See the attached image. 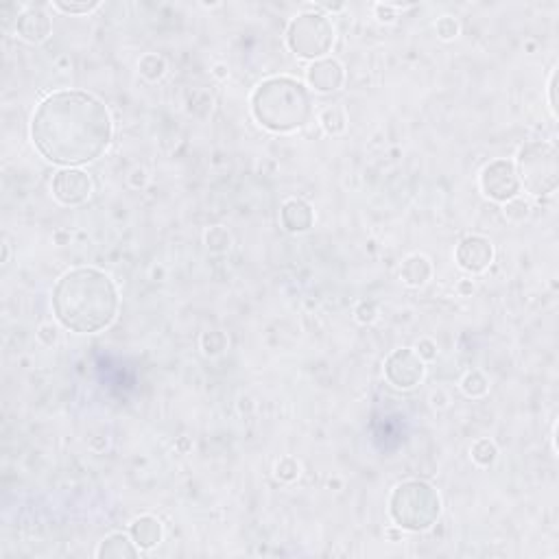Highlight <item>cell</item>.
I'll return each mask as SVG.
<instances>
[{
    "instance_id": "obj_1",
    "label": "cell",
    "mask_w": 559,
    "mask_h": 559,
    "mask_svg": "<svg viewBox=\"0 0 559 559\" xmlns=\"http://www.w3.org/2000/svg\"><path fill=\"white\" fill-rule=\"evenodd\" d=\"M112 118L103 101L84 90H59L37 105L31 140L48 162L74 169L90 164L112 143Z\"/></svg>"
},
{
    "instance_id": "obj_2",
    "label": "cell",
    "mask_w": 559,
    "mask_h": 559,
    "mask_svg": "<svg viewBox=\"0 0 559 559\" xmlns=\"http://www.w3.org/2000/svg\"><path fill=\"white\" fill-rule=\"evenodd\" d=\"M118 289L112 277L94 267L66 271L53 289L57 322L77 334H94L110 328L118 315Z\"/></svg>"
},
{
    "instance_id": "obj_3",
    "label": "cell",
    "mask_w": 559,
    "mask_h": 559,
    "mask_svg": "<svg viewBox=\"0 0 559 559\" xmlns=\"http://www.w3.org/2000/svg\"><path fill=\"white\" fill-rule=\"evenodd\" d=\"M251 114L273 133H289L310 121L308 88L293 77H269L251 94Z\"/></svg>"
},
{
    "instance_id": "obj_4",
    "label": "cell",
    "mask_w": 559,
    "mask_h": 559,
    "mask_svg": "<svg viewBox=\"0 0 559 559\" xmlns=\"http://www.w3.org/2000/svg\"><path fill=\"white\" fill-rule=\"evenodd\" d=\"M389 513L402 531H426L442 513V498L426 481H405L391 492Z\"/></svg>"
},
{
    "instance_id": "obj_5",
    "label": "cell",
    "mask_w": 559,
    "mask_h": 559,
    "mask_svg": "<svg viewBox=\"0 0 559 559\" xmlns=\"http://www.w3.org/2000/svg\"><path fill=\"white\" fill-rule=\"evenodd\" d=\"M518 179L520 186L533 197H544L559 186V162L557 151L548 143H529L518 153Z\"/></svg>"
},
{
    "instance_id": "obj_6",
    "label": "cell",
    "mask_w": 559,
    "mask_h": 559,
    "mask_svg": "<svg viewBox=\"0 0 559 559\" xmlns=\"http://www.w3.org/2000/svg\"><path fill=\"white\" fill-rule=\"evenodd\" d=\"M287 44L302 59H324L334 44V25L322 11L299 13L287 29Z\"/></svg>"
},
{
    "instance_id": "obj_7",
    "label": "cell",
    "mask_w": 559,
    "mask_h": 559,
    "mask_svg": "<svg viewBox=\"0 0 559 559\" xmlns=\"http://www.w3.org/2000/svg\"><path fill=\"white\" fill-rule=\"evenodd\" d=\"M478 184L487 199L498 204H507L509 199L520 195V179H518L515 164L509 159H494L487 166H483L478 175Z\"/></svg>"
},
{
    "instance_id": "obj_8",
    "label": "cell",
    "mask_w": 559,
    "mask_h": 559,
    "mask_svg": "<svg viewBox=\"0 0 559 559\" xmlns=\"http://www.w3.org/2000/svg\"><path fill=\"white\" fill-rule=\"evenodd\" d=\"M424 361L415 350H393L385 361V378L395 389H413L424 378Z\"/></svg>"
},
{
    "instance_id": "obj_9",
    "label": "cell",
    "mask_w": 559,
    "mask_h": 559,
    "mask_svg": "<svg viewBox=\"0 0 559 559\" xmlns=\"http://www.w3.org/2000/svg\"><path fill=\"white\" fill-rule=\"evenodd\" d=\"M51 188L62 206H81L92 195V179L81 169H62L55 173Z\"/></svg>"
},
{
    "instance_id": "obj_10",
    "label": "cell",
    "mask_w": 559,
    "mask_h": 559,
    "mask_svg": "<svg viewBox=\"0 0 559 559\" xmlns=\"http://www.w3.org/2000/svg\"><path fill=\"white\" fill-rule=\"evenodd\" d=\"M454 258H456L459 267H461L463 271L481 273L494 261V245L489 243V238L472 234V236H466L463 241L459 243V247L454 251Z\"/></svg>"
},
{
    "instance_id": "obj_11",
    "label": "cell",
    "mask_w": 559,
    "mask_h": 559,
    "mask_svg": "<svg viewBox=\"0 0 559 559\" xmlns=\"http://www.w3.org/2000/svg\"><path fill=\"white\" fill-rule=\"evenodd\" d=\"M306 81L315 92H336L346 81V68L341 62H336L332 57H324L313 62L306 70Z\"/></svg>"
},
{
    "instance_id": "obj_12",
    "label": "cell",
    "mask_w": 559,
    "mask_h": 559,
    "mask_svg": "<svg viewBox=\"0 0 559 559\" xmlns=\"http://www.w3.org/2000/svg\"><path fill=\"white\" fill-rule=\"evenodd\" d=\"M53 31V22L42 7H27L15 18V33L29 44H42Z\"/></svg>"
},
{
    "instance_id": "obj_13",
    "label": "cell",
    "mask_w": 559,
    "mask_h": 559,
    "mask_svg": "<svg viewBox=\"0 0 559 559\" xmlns=\"http://www.w3.org/2000/svg\"><path fill=\"white\" fill-rule=\"evenodd\" d=\"M280 221H282L287 232L302 234L313 228L315 212L306 202H302V199H289L282 206V210H280Z\"/></svg>"
},
{
    "instance_id": "obj_14",
    "label": "cell",
    "mask_w": 559,
    "mask_h": 559,
    "mask_svg": "<svg viewBox=\"0 0 559 559\" xmlns=\"http://www.w3.org/2000/svg\"><path fill=\"white\" fill-rule=\"evenodd\" d=\"M131 540L140 546V551L153 548L162 542V522L155 515H140L129 529Z\"/></svg>"
},
{
    "instance_id": "obj_15",
    "label": "cell",
    "mask_w": 559,
    "mask_h": 559,
    "mask_svg": "<svg viewBox=\"0 0 559 559\" xmlns=\"http://www.w3.org/2000/svg\"><path fill=\"white\" fill-rule=\"evenodd\" d=\"M96 555L101 559H125V557H138L140 546L131 540V535L125 533H112L98 546Z\"/></svg>"
},
{
    "instance_id": "obj_16",
    "label": "cell",
    "mask_w": 559,
    "mask_h": 559,
    "mask_svg": "<svg viewBox=\"0 0 559 559\" xmlns=\"http://www.w3.org/2000/svg\"><path fill=\"white\" fill-rule=\"evenodd\" d=\"M433 275V265L426 256L422 254H413L409 256L407 261L402 263V269H400V277L402 282L409 284V287H424Z\"/></svg>"
},
{
    "instance_id": "obj_17",
    "label": "cell",
    "mask_w": 559,
    "mask_h": 559,
    "mask_svg": "<svg viewBox=\"0 0 559 559\" xmlns=\"http://www.w3.org/2000/svg\"><path fill=\"white\" fill-rule=\"evenodd\" d=\"M138 70H140V74L147 79V81H159V79L166 74V59L162 55L147 53V55L140 57Z\"/></svg>"
},
{
    "instance_id": "obj_18",
    "label": "cell",
    "mask_w": 559,
    "mask_h": 559,
    "mask_svg": "<svg viewBox=\"0 0 559 559\" xmlns=\"http://www.w3.org/2000/svg\"><path fill=\"white\" fill-rule=\"evenodd\" d=\"M319 125H322V129L328 133V136H338V133H343L346 127H348V118H346V112L341 107H326L322 112V116H319Z\"/></svg>"
},
{
    "instance_id": "obj_19",
    "label": "cell",
    "mask_w": 559,
    "mask_h": 559,
    "mask_svg": "<svg viewBox=\"0 0 559 559\" xmlns=\"http://www.w3.org/2000/svg\"><path fill=\"white\" fill-rule=\"evenodd\" d=\"M470 454H472V461H474V463L487 468V466H492V463L496 461L498 448H496L494 442H489V439H478V442L472 446Z\"/></svg>"
},
{
    "instance_id": "obj_20",
    "label": "cell",
    "mask_w": 559,
    "mask_h": 559,
    "mask_svg": "<svg viewBox=\"0 0 559 559\" xmlns=\"http://www.w3.org/2000/svg\"><path fill=\"white\" fill-rule=\"evenodd\" d=\"M206 245L214 254H223L232 247V234L223 225H214L206 232Z\"/></svg>"
},
{
    "instance_id": "obj_21",
    "label": "cell",
    "mask_w": 559,
    "mask_h": 559,
    "mask_svg": "<svg viewBox=\"0 0 559 559\" xmlns=\"http://www.w3.org/2000/svg\"><path fill=\"white\" fill-rule=\"evenodd\" d=\"M461 389L468 397H481L487 393L489 389V383H487V378L481 374V371H470L466 374V378L461 381Z\"/></svg>"
},
{
    "instance_id": "obj_22",
    "label": "cell",
    "mask_w": 559,
    "mask_h": 559,
    "mask_svg": "<svg viewBox=\"0 0 559 559\" xmlns=\"http://www.w3.org/2000/svg\"><path fill=\"white\" fill-rule=\"evenodd\" d=\"M228 348V336L221 330H210L202 336V350L206 356H218Z\"/></svg>"
},
{
    "instance_id": "obj_23",
    "label": "cell",
    "mask_w": 559,
    "mask_h": 559,
    "mask_svg": "<svg viewBox=\"0 0 559 559\" xmlns=\"http://www.w3.org/2000/svg\"><path fill=\"white\" fill-rule=\"evenodd\" d=\"M529 212H531V206L525 202L520 195L509 199V202L505 204V216H507V221H511V223H522L525 218L529 216Z\"/></svg>"
},
{
    "instance_id": "obj_24",
    "label": "cell",
    "mask_w": 559,
    "mask_h": 559,
    "mask_svg": "<svg viewBox=\"0 0 559 559\" xmlns=\"http://www.w3.org/2000/svg\"><path fill=\"white\" fill-rule=\"evenodd\" d=\"M299 470L302 468H299V463L293 456H284V459H280L277 466H275V476L282 483H293L295 478H299Z\"/></svg>"
},
{
    "instance_id": "obj_25",
    "label": "cell",
    "mask_w": 559,
    "mask_h": 559,
    "mask_svg": "<svg viewBox=\"0 0 559 559\" xmlns=\"http://www.w3.org/2000/svg\"><path fill=\"white\" fill-rule=\"evenodd\" d=\"M53 7L57 11H62V13L84 15V13H92L94 9H98V7H101V3H96V0H92V3H64V0H55Z\"/></svg>"
},
{
    "instance_id": "obj_26",
    "label": "cell",
    "mask_w": 559,
    "mask_h": 559,
    "mask_svg": "<svg viewBox=\"0 0 559 559\" xmlns=\"http://www.w3.org/2000/svg\"><path fill=\"white\" fill-rule=\"evenodd\" d=\"M437 35L442 37V39H454L459 35V25H456V20L450 18V15H442L437 20Z\"/></svg>"
},
{
    "instance_id": "obj_27",
    "label": "cell",
    "mask_w": 559,
    "mask_h": 559,
    "mask_svg": "<svg viewBox=\"0 0 559 559\" xmlns=\"http://www.w3.org/2000/svg\"><path fill=\"white\" fill-rule=\"evenodd\" d=\"M354 315H356V322H358V324L367 326V324H374V322H376V317H378V308H376V304H374V302H361V304L356 306Z\"/></svg>"
},
{
    "instance_id": "obj_28",
    "label": "cell",
    "mask_w": 559,
    "mask_h": 559,
    "mask_svg": "<svg viewBox=\"0 0 559 559\" xmlns=\"http://www.w3.org/2000/svg\"><path fill=\"white\" fill-rule=\"evenodd\" d=\"M415 352L417 356L422 358V361H435L437 358V343L433 338H419L417 346H415Z\"/></svg>"
},
{
    "instance_id": "obj_29",
    "label": "cell",
    "mask_w": 559,
    "mask_h": 559,
    "mask_svg": "<svg viewBox=\"0 0 559 559\" xmlns=\"http://www.w3.org/2000/svg\"><path fill=\"white\" fill-rule=\"evenodd\" d=\"M37 338L39 341H42L44 346H55L57 343V338H59V332H57V328L53 326V324H42L39 326V330H37Z\"/></svg>"
},
{
    "instance_id": "obj_30",
    "label": "cell",
    "mask_w": 559,
    "mask_h": 559,
    "mask_svg": "<svg viewBox=\"0 0 559 559\" xmlns=\"http://www.w3.org/2000/svg\"><path fill=\"white\" fill-rule=\"evenodd\" d=\"M374 11H376V15H378L381 22H393V20H395V5H391V3L376 5Z\"/></svg>"
},
{
    "instance_id": "obj_31",
    "label": "cell",
    "mask_w": 559,
    "mask_h": 559,
    "mask_svg": "<svg viewBox=\"0 0 559 559\" xmlns=\"http://www.w3.org/2000/svg\"><path fill=\"white\" fill-rule=\"evenodd\" d=\"M147 182H149V175H147L145 169H133L129 173V184H131V188H145Z\"/></svg>"
},
{
    "instance_id": "obj_32",
    "label": "cell",
    "mask_w": 559,
    "mask_h": 559,
    "mask_svg": "<svg viewBox=\"0 0 559 559\" xmlns=\"http://www.w3.org/2000/svg\"><path fill=\"white\" fill-rule=\"evenodd\" d=\"M555 90H557V70H553L551 74V84H548V107L553 112V116H557V98H555Z\"/></svg>"
},
{
    "instance_id": "obj_33",
    "label": "cell",
    "mask_w": 559,
    "mask_h": 559,
    "mask_svg": "<svg viewBox=\"0 0 559 559\" xmlns=\"http://www.w3.org/2000/svg\"><path fill=\"white\" fill-rule=\"evenodd\" d=\"M430 402H433V407H435V409H444V407L448 405V395H446L444 391L433 393V395H430Z\"/></svg>"
},
{
    "instance_id": "obj_34",
    "label": "cell",
    "mask_w": 559,
    "mask_h": 559,
    "mask_svg": "<svg viewBox=\"0 0 559 559\" xmlns=\"http://www.w3.org/2000/svg\"><path fill=\"white\" fill-rule=\"evenodd\" d=\"M230 74V70H228V66L225 64H216L214 66V77H218V79H225Z\"/></svg>"
},
{
    "instance_id": "obj_35",
    "label": "cell",
    "mask_w": 559,
    "mask_h": 559,
    "mask_svg": "<svg viewBox=\"0 0 559 559\" xmlns=\"http://www.w3.org/2000/svg\"><path fill=\"white\" fill-rule=\"evenodd\" d=\"M459 291H461V293H470V291H474V287L470 282H461V284H459Z\"/></svg>"
},
{
    "instance_id": "obj_36",
    "label": "cell",
    "mask_w": 559,
    "mask_h": 559,
    "mask_svg": "<svg viewBox=\"0 0 559 559\" xmlns=\"http://www.w3.org/2000/svg\"><path fill=\"white\" fill-rule=\"evenodd\" d=\"M9 261V243L5 241V245H3V263H7Z\"/></svg>"
}]
</instances>
